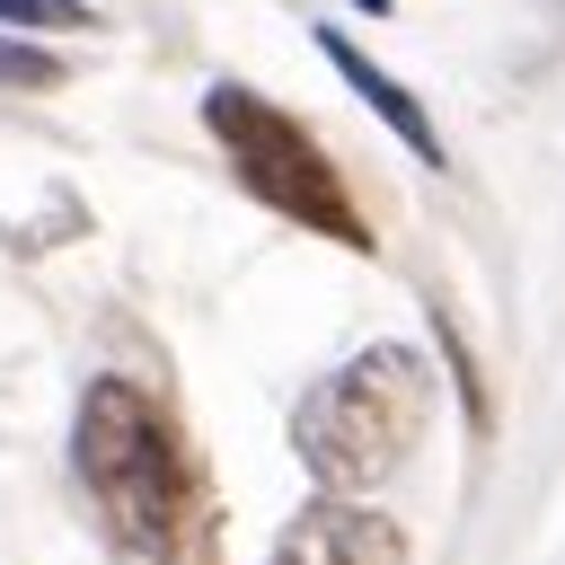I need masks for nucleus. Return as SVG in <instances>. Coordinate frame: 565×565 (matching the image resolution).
I'll use <instances>...</instances> for the list:
<instances>
[{
	"label": "nucleus",
	"mask_w": 565,
	"mask_h": 565,
	"mask_svg": "<svg viewBox=\"0 0 565 565\" xmlns=\"http://www.w3.org/2000/svg\"><path fill=\"white\" fill-rule=\"evenodd\" d=\"M71 468H79V486L106 512L124 556H150V565H185L194 556V539H203V477H194L185 433L168 424V406L141 380H115V371L88 380L79 424H71Z\"/></svg>",
	"instance_id": "nucleus-1"
},
{
	"label": "nucleus",
	"mask_w": 565,
	"mask_h": 565,
	"mask_svg": "<svg viewBox=\"0 0 565 565\" xmlns=\"http://www.w3.org/2000/svg\"><path fill=\"white\" fill-rule=\"evenodd\" d=\"M318 53H327V62H335V71L362 88V106H371V115H380V124H388V132H397V141H406L424 168H450V159H441V132H433V115L415 106V88H397V79H388V71H380V62H371L353 35H335V26H318Z\"/></svg>",
	"instance_id": "nucleus-5"
},
{
	"label": "nucleus",
	"mask_w": 565,
	"mask_h": 565,
	"mask_svg": "<svg viewBox=\"0 0 565 565\" xmlns=\"http://www.w3.org/2000/svg\"><path fill=\"white\" fill-rule=\"evenodd\" d=\"M265 565H406V530L371 503L318 494L309 512H291V530L274 539Z\"/></svg>",
	"instance_id": "nucleus-4"
},
{
	"label": "nucleus",
	"mask_w": 565,
	"mask_h": 565,
	"mask_svg": "<svg viewBox=\"0 0 565 565\" xmlns=\"http://www.w3.org/2000/svg\"><path fill=\"white\" fill-rule=\"evenodd\" d=\"M433 424V362L415 344H362L344 371H327L318 388H300L291 406V459L327 486V494H362L380 486Z\"/></svg>",
	"instance_id": "nucleus-2"
},
{
	"label": "nucleus",
	"mask_w": 565,
	"mask_h": 565,
	"mask_svg": "<svg viewBox=\"0 0 565 565\" xmlns=\"http://www.w3.org/2000/svg\"><path fill=\"white\" fill-rule=\"evenodd\" d=\"M0 79H18V88H53L62 71H53V53H26V44H0Z\"/></svg>",
	"instance_id": "nucleus-7"
},
{
	"label": "nucleus",
	"mask_w": 565,
	"mask_h": 565,
	"mask_svg": "<svg viewBox=\"0 0 565 565\" xmlns=\"http://www.w3.org/2000/svg\"><path fill=\"white\" fill-rule=\"evenodd\" d=\"M203 124H212V141L230 150L238 185H247L265 212H282V221H300V230H318V238L371 256V221H362L344 168L318 150V132H309L300 115H282L274 97L221 79V88H203Z\"/></svg>",
	"instance_id": "nucleus-3"
},
{
	"label": "nucleus",
	"mask_w": 565,
	"mask_h": 565,
	"mask_svg": "<svg viewBox=\"0 0 565 565\" xmlns=\"http://www.w3.org/2000/svg\"><path fill=\"white\" fill-rule=\"evenodd\" d=\"M0 26H97L88 0H0Z\"/></svg>",
	"instance_id": "nucleus-6"
}]
</instances>
